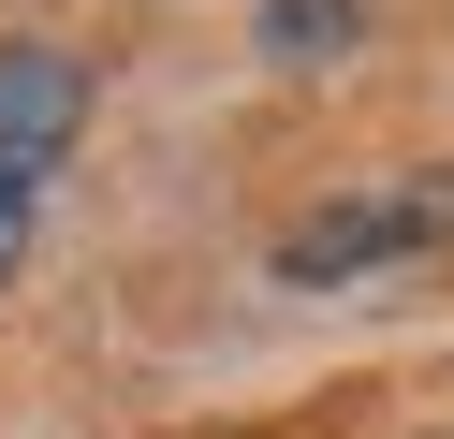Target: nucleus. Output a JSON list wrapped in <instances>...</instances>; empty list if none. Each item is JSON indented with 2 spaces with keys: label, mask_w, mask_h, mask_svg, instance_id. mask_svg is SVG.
Returning a JSON list of instances; mask_svg holds the SVG:
<instances>
[{
  "label": "nucleus",
  "mask_w": 454,
  "mask_h": 439,
  "mask_svg": "<svg viewBox=\"0 0 454 439\" xmlns=\"http://www.w3.org/2000/svg\"><path fill=\"white\" fill-rule=\"evenodd\" d=\"M352 44V0H264V59H337Z\"/></svg>",
  "instance_id": "nucleus-3"
},
{
  "label": "nucleus",
  "mask_w": 454,
  "mask_h": 439,
  "mask_svg": "<svg viewBox=\"0 0 454 439\" xmlns=\"http://www.w3.org/2000/svg\"><path fill=\"white\" fill-rule=\"evenodd\" d=\"M89 132V59L74 44H0V278L30 263V220Z\"/></svg>",
  "instance_id": "nucleus-1"
},
{
  "label": "nucleus",
  "mask_w": 454,
  "mask_h": 439,
  "mask_svg": "<svg viewBox=\"0 0 454 439\" xmlns=\"http://www.w3.org/2000/svg\"><path fill=\"white\" fill-rule=\"evenodd\" d=\"M425 234H454V176H381V191L308 205V220L278 234V278H294V293H337V278H366V263L425 249Z\"/></svg>",
  "instance_id": "nucleus-2"
}]
</instances>
